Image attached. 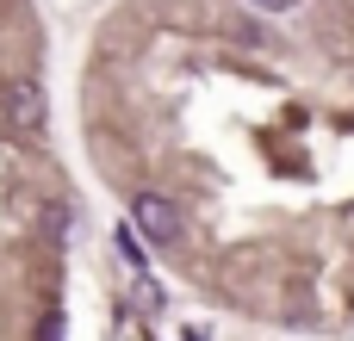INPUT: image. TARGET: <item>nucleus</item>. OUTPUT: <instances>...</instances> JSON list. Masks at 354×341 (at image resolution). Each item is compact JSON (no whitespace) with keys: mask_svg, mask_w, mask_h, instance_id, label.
Listing matches in <instances>:
<instances>
[{"mask_svg":"<svg viewBox=\"0 0 354 341\" xmlns=\"http://www.w3.org/2000/svg\"><path fill=\"white\" fill-rule=\"evenodd\" d=\"M0 118L12 124V130H44V118H50V99H44V81L37 75H12L6 87H0Z\"/></svg>","mask_w":354,"mask_h":341,"instance_id":"obj_1","label":"nucleus"},{"mask_svg":"<svg viewBox=\"0 0 354 341\" xmlns=\"http://www.w3.org/2000/svg\"><path fill=\"white\" fill-rule=\"evenodd\" d=\"M131 224H137V236H143L149 249H174V242H180V211H174V199L143 193V199L131 205Z\"/></svg>","mask_w":354,"mask_h":341,"instance_id":"obj_2","label":"nucleus"},{"mask_svg":"<svg viewBox=\"0 0 354 341\" xmlns=\"http://www.w3.org/2000/svg\"><path fill=\"white\" fill-rule=\"evenodd\" d=\"M137 304H143V311H162V286H149V280H137Z\"/></svg>","mask_w":354,"mask_h":341,"instance_id":"obj_3","label":"nucleus"},{"mask_svg":"<svg viewBox=\"0 0 354 341\" xmlns=\"http://www.w3.org/2000/svg\"><path fill=\"white\" fill-rule=\"evenodd\" d=\"M44 341H62V317H56V311L44 317Z\"/></svg>","mask_w":354,"mask_h":341,"instance_id":"obj_4","label":"nucleus"},{"mask_svg":"<svg viewBox=\"0 0 354 341\" xmlns=\"http://www.w3.org/2000/svg\"><path fill=\"white\" fill-rule=\"evenodd\" d=\"M261 6H286V0H261Z\"/></svg>","mask_w":354,"mask_h":341,"instance_id":"obj_5","label":"nucleus"}]
</instances>
